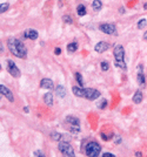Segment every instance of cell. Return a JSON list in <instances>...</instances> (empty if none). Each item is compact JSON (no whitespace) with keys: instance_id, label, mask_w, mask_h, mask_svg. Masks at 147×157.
<instances>
[{"instance_id":"17","label":"cell","mask_w":147,"mask_h":157,"mask_svg":"<svg viewBox=\"0 0 147 157\" xmlns=\"http://www.w3.org/2000/svg\"><path fill=\"white\" fill-rule=\"evenodd\" d=\"M92 7H93L94 11H100L102 8V3L101 0H93V3H92Z\"/></svg>"},{"instance_id":"19","label":"cell","mask_w":147,"mask_h":157,"mask_svg":"<svg viewBox=\"0 0 147 157\" xmlns=\"http://www.w3.org/2000/svg\"><path fill=\"white\" fill-rule=\"evenodd\" d=\"M78 49V43L77 42H71L67 45V50L71 52V53H73V52H76Z\"/></svg>"},{"instance_id":"29","label":"cell","mask_w":147,"mask_h":157,"mask_svg":"<svg viewBox=\"0 0 147 157\" xmlns=\"http://www.w3.org/2000/svg\"><path fill=\"white\" fill-rule=\"evenodd\" d=\"M106 106H107V101H106V100H102L101 104L99 103V108H101V109H104V108H105Z\"/></svg>"},{"instance_id":"3","label":"cell","mask_w":147,"mask_h":157,"mask_svg":"<svg viewBox=\"0 0 147 157\" xmlns=\"http://www.w3.org/2000/svg\"><path fill=\"white\" fill-rule=\"evenodd\" d=\"M113 55H114V59H115V67L120 68V69H124V71H126V62H125V50H124V47L121 45H117L114 47V50H113Z\"/></svg>"},{"instance_id":"32","label":"cell","mask_w":147,"mask_h":157,"mask_svg":"<svg viewBox=\"0 0 147 157\" xmlns=\"http://www.w3.org/2000/svg\"><path fill=\"white\" fill-rule=\"evenodd\" d=\"M142 38H144V40H147V32L144 33V37H142Z\"/></svg>"},{"instance_id":"10","label":"cell","mask_w":147,"mask_h":157,"mask_svg":"<svg viewBox=\"0 0 147 157\" xmlns=\"http://www.w3.org/2000/svg\"><path fill=\"white\" fill-rule=\"evenodd\" d=\"M109 47H111V45H109L108 42H106V41H100V42H98V43L94 46V50L98 52V53H104V52L108 50Z\"/></svg>"},{"instance_id":"15","label":"cell","mask_w":147,"mask_h":157,"mask_svg":"<svg viewBox=\"0 0 147 157\" xmlns=\"http://www.w3.org/2000/svg\"><path fill=\"white\" fill-rule=\"evenodd\" d=\"M56 93H57V95H58L59 97L64 99V97L66 96V89H65V87H64V86H58L57 88H56Z\"/></svg>"},{"instance_id":"37","label":"cell","mask_w":147,"mask_h":157,"mask_svg":"<svg viewBox=\"0 0 147 157\" xmlns=\"http://www.w3.org/2000/svg\"><path fill=\"white\" fill-rule=\"evenodd\" d=\"M24 111H26V113H28V108L26 107V108H24Z\"/></svg>"},{"instance_id":"20","label":"cell","mask_w":147,"mask_h":157,"mask_svg":"<svg viewBox=\"0 0 147 157\" xmlns=\"http://www.w3.org/2000/svg\"><path fill=\"white\" fill-rule=\"evenodd\" d=\"M76 79H77V82L79 83V86L81 88H84V81H82V76L80 73H76Z\"/></svg>"},{"instance_id":"18","label":"cell","mask_w":147,"mask_h":157,"mask_svg":"<svg viewBox=\"0 0 147 157\" xmlns=\"http://www.w3.org/2000/svg\"><path fill=\"white\" fill-rule=\"evenodd\" d=\"M77 13H78V15H79V16H84V15H86V13H87V12H86V7H85L84 5H81V4H80V5L77 7Z\"/></svg>"},{"instance_id":"2","label":"cell","mask_w":147,"mask_h":157,"mask_svg":"<svg viewBox=\"0 0 147 157\" xmlns=\"http://www.w3.org/2000/svg\"><path fill=\"white\" fill-rule=\"evenodd\" d=\"M72 92L78 97H84L89 101H94L98 97H100V92L93 88H81V87H73Z\"/></svg>"},{"instance_id":"35","label":"cell","mask_w":147,"mask_h":157,"mask_svg":"<svg viewBox=\"0 0 147 157\" xmlns=\"http://www.w3.org/2000/svg\"><path fill=\"white\" fill-rule=\"evenodd\" d=\"M64 157H76V155H73V156H71V155H66V156H64Z\"/></svg>"},{"instance_id":"36","label":"cell","mask_w":147,"mask_h":157,"mask_svg":"<svg viewBox=\"0 0 147 157\" xmlns=\"http://www.w3.org/2000/svg\"><path fill=\"white\" fill-rule=\"evenodd\" d=\"M144 8L147 11V3H145V5H144Z\"/></svg>"},{"instance_id":"22","label":"cell","mask_w":147,"mask_h":157,"mask_svg":"<svg viewBox=\"0 0 147 157\" xmlns=\"http://www.w3.org/2000/svg\"><path fill=\"white\" fill-rule=\"evenodd\" d=\"M10 7V4L8 3H3L0 4V13H5Z\"/></svg>"},{"instance_id":"8","label":"cell","mask_w":147,"mask_h":157,"mask_svg":"<svg viewBox=\"0 0 147 157\" xmlns=\"http://www.w3.org/2000/svg\"><path fill=\"white\" fill-rule=\"evenodd\" d=\"M0 94L4 95L10 102H13V101H14V96H13L12 92L7 88V87H5V86H3V84H0Z\"/></svg>"},{"instance_id":"26","label":"cell","mask_w":147,"mask_h":157,"mask_svg":"<svg viewBox=\"0 0 147 157\" xmlns=\"http://www.w3.org/2000/svg\"><path fill=\"white\" fill-rule=\"evenodd\" d=\"M101 137H102V139H105V141H108V139H111V138L113 137V134H109V135H107V134H101Z\"/></svg>"},{"instance_id":"34","label":"cell","mask_w":147,"mask_h":157,"mask_svg":"<svg viewBox=\"0 0 147 157\" xmlns=\"http://www.w3.org/2000/svg\"><path fill=\"white\" fill-rule=\"evenodd\" d=\"M119 11H120V13H121V14H122V13H124V12H125V10H124V8H122V7H121V8H120V10H119Z\"/></svg>"},{"instance_id":"31","label":"cell","mask_w":147,"mask_h":157,"mask_svg":"<svg viewBox=\"0 0 147 157\" xmlns=\"http://www.w3.org/2000/svg\"><path fill=\"white\" fill-rule=\"evenodd\" d=\"M102 157H115L113 154H111V152H105L104 155H102Z\"/></svg>"},{"instance_id":"30","label":"cell","mask_w":147,"mask_h":157,"mask_svg":"<svg viewBox=\"0 0 147 157\" xmlns=\"http://www.w3.org/2000/svg\"><path fill=\"white\" fill-rule=\"evenodd\" d=\"M54 53H56V55H60L61 54V49L59 47H57L56 49H54Z\"/></svg>"},{"instance_id":"4","label":"cell","mask_w":147,"mask_h":157,"mask_svg":"<svg viewBox=\"0 0 147 157\" xmlns=\"http://www.w3.org/2000/svg\"><path fill=\"white\" fill-rule=\"evenodd\" d=\"M85 151H86L87 157H98L101 151V147L97 142H89L86 145Z\"/></svg>"},{"instance_id":"11","label":"cell","mask_w":147,"mask_h":157,"mask_svg":"<svg viewBox=\"0 0 147 157\" xmlns=\"http://www.w3.org/2000/svg\"><path fill=\"white\" fill-rule=\"evenodd\" d=\"M40 87L41 88H45V89H53L54 88V83L51 79H43L40 81Z\"/></svg>"},{"instance_id":"7","label":"cell","mask_w":147,"mask_h":157,"mask_svg":"<svg viewBox=\"0 0 147 157\" xmlns=\"http://www.w3.org/2000/svg\"><path fill=\"white\" fill-rule=\"evenodd\" d=\"M58 148H59V150L63 152V155H64V156H66V155H71V156H73V155H74V150H73L72 145H71L68 142H65V141L60 142V143H59V145H58Z\"/></svg>"},{"instance_id":"6","label":"cell","mask_w":147,"mask_h":157,"mask_svg":"<svg viewBox=\"0 0 147 157\" xmlns=\"http://www.w3.org/2000/svg\"><path fill=\"white\" fill-rule=\"evenodd\" d=\"M7 71H8V73H10L13 77H16V79L20 77V75H21L19 68H18V66L15 65V62H14L13 60H8V61H7Z\"/></svg>"},{"instance_id":"5","label":"cell","mask_w":147,"mask_h":157,"mask_svg":"<svg viewBox=\"0 0 147 157\" xmlns=\"http://www.w3.org/2000/svg\"><path fill=\"white\" fill-rule=\"evenodd\" d=\"M99 29L105 33V34H109V35H114L117 32V27L114 24H108V22H104L99 25Z\"/></svg>"},{"instance_id":"21","label":"cell","mask_w":147,"mask_h":157,"mask_svg":"<svg viewBox=\"0 0 147 157\" xmlns=\"http://www.w3.org/2000/svg\"><path fill=\"white\" fill-rule=\"evenodd\" d=\"M51 137H52L53 141H60L61 137H63V135L59 134V133H52V134H51Z\"/></svg>"},{"instance_id":"9","label":"cell","mask_w":147,"mask_h":157,"mask_svg":"<svg viewBox=\"0 0 147 157\" xmlns=\"http://www.w3.org/2000/svg\"><path fill=\"white\" fill-rule=\"evenodd\" d=\"M39 37V33L36 29H26L24 32V38L30 39V40H36Z\"/></svg>"},{"instance_id":"28","label":"cell","mask_w":147,"mask_h":157,"mask_svg":"<svg viewBox=\"0 0 147 157\" xmlns=\"http://www.w3.org/2000/svg\"><path fill=\"white\" fill-rule=\"evenodd\" d=\"M34 156L35 157H45V155L40 151V150H36V151H34Z\"/></svg>"},{"instance_id":"24","label":"cell","mask_w":147,"mask_h":157,"mask_svg":"<svg viewBox=\"0 0 147 157\" xmlns=\"http://www.w3.org/2000/svg\"><path fill=\"white\" fill-rule=\"evenodd\" d=\"M69 131H71L72 134H78V133L80 131V128H79V126H72V127L69 128Z\"/></svg>"},{"instance_id":"14","label":"cell","mask_w":147,"mask_h":157,"mask_svg":"<svg viewBox=\"0 0 147 157\" xmlns=\"http://www.w3.org/2000/svg\"><path fill=\"white\" fill-rule=\"evenodd\" d=\"M44 101H45V103L47 104L48 107H52L53 106V95L51 93H46L44 95Z\"/></svg>"},{"instance_id":"12","label":"cell","mask_w":147,"mask_h":157,"mask_svg":"<svg viewBox=\"0 0 147 157\" xmlns=\"http://www.w3.org/2000/svg\"><path fill=\"white\" fill-rule=\"evenodd\" d=\"M139 72H138V75H137V80H138V83L142 87L145 86V75L142 73V65H139Z\"/></svg>"},{"instance_id":"16","label":"cell","mask_w":147,"mask_h":157,"mask_svg":"<svg viewBox=\"0 0 147 157\" xmlns=\"http://www.w3.org/2000/svg\"><path fill=\"white\" fill-rule=\"evenodd\" d=\"M142 97H144V96H142V93H141L140 90H138V92H135L134 95H133V102L137 103V104H139V103H141Z\"/></svg>"},{"instance_id":"1","label":"cell","mask_w":147,"mask_h":157,"mask_svg":"<svg viewBox=\"0 0 147 157\" xmlns=\"http://www.w3.org/2000/svg\"><path fill=\"white\" fill-rule=\"evenodd\" d=\"M7 47L8 50L13 55H15L16 58H20V59H25L27 56V50L25 45L23 43V41L18 40L15 38H11L7 41Z\"/></svg>"},{"instance_id":"25","label":"cell","mask_w":147,"mask_h":157,"mask_svg":"<svg viewBox=\"0 0 147 157\" xmlns=\"http://www.w3.org/2000/svg\"><path fill=\"white\" fill-rule=\"evenodd\" d=\"M100 66H101V69H102V71H104V72L108 71V68H109V67H108V63H107L106 61H102V62L100 63Z\"/></svg>"},{"instance_id":"23","label":"cell","mask_w":147,"mask_h":157,"mask_svg":"<svg viewBox=\"0 0 147 157\" xmlns=\"http://www.w3.org/2000/svg\"><path fill=\"white\" fill-rule=\"evenodd\" d=\"M146 25H147V20H146V19H140V20L138 21V28H139V29H142Z\"/></svg>"},{"instance_id":"27","label":"cell","mask_w":147,"mask_h":157,"mask_svg":"<svg viewBox=\"0 0 147 157\" xmlns=\"http://www.w3.org/2000/svg\"><path fill=\"white\" fill-rule=\"evenodd\" d=\"M63 20H64L66 24H72V22H73L72 18H69L68 15H65V16H63Z\"/></svg>"},{"instance_id":"13","label":"cell","mask_w":147,"mask_h":157,"mask_svg":"<svg viewBox=\"0 0 147 157\" xmlns=\"http://www.w3.org/2000/svg\"><path fill=\"white\" fill-rule=\"evenodd\" d=\"M66 122H67V123H69L71 126H79L80 124L79 118H77L74 116H71V115L66 117Z\"/></svg>"},{"instance_id":"33","label":"cell","mask_w":147,"mask_h":157,"mask_svg":"<svg viewBox=\"0 0 147 157\" xmlns=\"http://www.w3.org/2000/svg\"><path fill=\"white\" fill-rule=\"evenodd\" d=\"M135 156H137V157H141V152H137Z\"/></svg>"}]
</instances>
